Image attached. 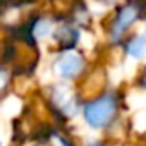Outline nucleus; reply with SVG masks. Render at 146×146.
<instances>
[{
  "label": "nucleus",
  "instance_id": "nucleus-1",
  "mask_svg": "<svg viewBox=\"0 0 146 146\" xmlns=\"http://www.w3.org/2000/svg\"><path fill=\"white\" fill-rule=\"evenodd\" d=\"M115 108L113 98L110 96H103L100 100L91 102L86 108H84V119L91 127H102L108 122V119L112 117Z\"/></svg>",
  "mask_w": 146,
  "mask_h": 146
},
{
  "label": "nucleus",
  "instance_id": "nucleus-2",
  "mask_svg": "<svg viewBox=\"0 0 146 146\" xmlns=\"http://www.w3.org/2000/svg\"><path fill=\"white\" fill-rule=\"evenodd\" d=\"M57 69H58V74L62 78H74L83 69V60L76 53H67V55H64L60 58Z\"/></svg>",
  "mask_w": 146,
  "mask_h": 146
},
{
  "label": "nucleus",
  "instance_id": "nucleus-3",
  "mask_svg": "<svg viewBox=\"0 0 146 146\" xmlns=\"http://www.w3.org/2000/svg\"><path fill=\"white\" fill-rule=\"evenodd\" d=\"M134 19H136V9H134V7H125V9L120 12L119 19H117V23H115V26H113V38H117L119 35H122V33L132 24Z\"/></svg>",
  "mask_w": 146,
  "mask_h": 146
},
{
  "label": "nucleus",
  "instance_id": "nucleus-4",
  "mask_svg": "<svg viewBox=\"0 0 146 146\" xmlns=\"http://www.w3.org/2000/svg\"><path fill=\"white\" fill-rule=\"evenodd\" d=\"M129 53L136 58H141L146 53V40L144 38H136L129 43Z\"/></svg>",
  "mask_w": 146,
  "mask_h": 146
},
{
  "label": "nucleus",
  "instance_id": "nucleus-5",
  "mask_svg": "<svg viewBox=\"0 0 146 146\" xmlns=\"http://www.w3.org/2000/svg\"><path fill=\"white\" fill-rule=\"evenodd\" d=\"M5 84V74H4V72H0V88H2Z\"/></svg>",
  "mask_w": 146,
  "mask_h": 146
},
{
  "label": "nucleus",
  "instance_id": "nucleus-6",
  "mask_svg": "<svg viewBox=\"0 0 146 146\" xmlns=\"http://www.w3.org/2000/svg\"><path fill=\"white\" fill-rule=\"evenodd\" d=\"M88 146H102V144H98V143H91V144H88Z\"/></svg>",
  "mask_w": 146,
  "mask_h": 146
},
{
  "label": "nucleus",
  "instance_id": "nucleus-7",
  "mask_svg": "<svg viewBox=\"0 0 146 146\" xmlns=\"http://www.w3.org/2000/svg\"><path fill=\"white\" fill-rule=\"evenodd\" d=\"M0 146H2V143H0Z\"/></svg>",
  "mask_w": 146,
  "mask_h": 146
}]
</instances>
